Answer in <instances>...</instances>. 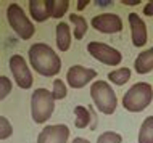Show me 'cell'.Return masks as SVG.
I'll return each mask as SVG.
<instances>
[{"instance_id": "cell-1", "label": "cell", "mask_w": 153, "mask_h": 143, "mask_svg": "<svg viewBox=\"0 0 153 143\" xmlns=\"http://www.w3.org/2000/svg\"><path fill=\"white\" fill-rule=\"evenodd\" d=\"M29 63L34 68L36 72H39L40 76L52 77L56 76L61 69V60L60 55H56L55 50L47 45V43L37 42L34 45L29 47Z\"/></svg>"}, {"instance_id": "cell-2", "label": "cell", "mask_w": 153, "mask_h": 143, "mask_svg": "<svg viewBox=\"0 0 153 143\" xmlns=\"http://www.w3.org/2000/svg\"><path fill=\"white\" fill-rule=\"evenodd\" d=\"M153 100V88L148 82H137L124 93L123 106L129 113H140L150 106Z\"/></svg>"}, {"instance_id": "cell-3", "label": "cell", "mask_w": 153, "mask_h": 143, "mask_svg": "<svg viewBox=\"0 0 153 143\" xmlns=\"http://www.w3.org/2000/svg\"><path fill=\"white\" fill-rule=\"evenodd\" d=\"M55 109L53 93L47 88H36L31 95V116L36 124H44L50 119Z\"/></svg>"}, {"instance_id": "cell-4", "label": "cell", "mask_w": 153, "mask_h": 143, "mask_svg": "<svg viewBox=\"0 0 153 143\" xmlns=\"http://www.w3.org/2000/svg\"><path fill=\"white\" fill-rule=\"evenodd\" d=\"M90 97H92L95 108L103 114H113L118 106L116 93L105 80H95L90 85Z\"/></svg>"}, {"instance_id": "cell-5", "label": "cell", "mask_w": 153, "mask_h": 143, "mask_svg": "<svg viewBox=\"0 0 153 143\" xmlns=\"http://www.w3.org/2000/svg\"><path fill=\"white\" fill-rule=\"evenodd\" d=\"M7 19H8V24L10 27L16 32L19 39L23 40H29L36 32V27L34 24L29 21V18L26 16L24 10L18 3H10L7 8Z\"/></svg>"}, {"instance_id": "cell-6", "label": "cell", "mask_w": 153, "mask_h": 143, "mask_svg": "<svg viewBox=\"0 0 153 143\" xmlns=\"http://www.w3.org/2000/svg\"><path fill=\"white\" fill-rule=\"evenodd\" d=\"M8 64H10V71L13 74L16 85L19 88H23V90L31 88L32 87V74H31V69L27 68L26 60L21 55H11Z\"/></svg>"}, {"instance_id": "cell-7", "label": "cell", "mask_w": 153, "mask_h": 143, "mask_svg": "<svg viewBox=\"0 0 153 143\" xmlns=\"http://www.w3.org/2000/svg\"><path fill=\"white\" fill-rule=\"evenodd\" d=\"M87 50L95 60H98L103 64H108V66H118L123 61L121 52L116 50V48H113V47H110V45H106V43L89 42Z\"/></svg>"}, {"instance_id": "cell-8", "label": "cell", "mask_w": 153, "mask_h": 143, "mask_svg": "<svg viewBox=\"0 0 153 143\" xmlns=\"http://www.w3.org/2000/svg\"><path fill=\"white\" fill-rule=\"evenodd\" d=\"M97 77V71L92 68H84L81 64H74L66 72V80H68L71 88H82L85 87L90 80Z\"/></svg>"}, {"instance_id": "cell-9", "label": "cell", "mask_w": 153, "mask_h": 143, "mask_svg": "<svg viewBox=\"0 0 153 143\" xmlns=\"http://www.w3.org/2000/svg\"><path fill=\"white\" fill-rule=\"evenodd\" d=\"M92 26L94 29L103 34H118L123 29V21L118 15L114 13H103L92 18Z\"/></svg>"}, {"instance_id": "cell-10", "label": "cell", "mask_w": 153, "mask_h": 143, "mask_svg": "<svg viewBox=\"0 0 153 143\" xmlns=\"http://www.w3.org/2000/svg\"><path fill=\"white\" fill-rule=\"evenodd\" d=\"M69 129L65 124L47 125L37 137V143H68Z\"/></svg>"}, {"instance_id": "cell-11", "label": "cell", "mask_w": 153, "mask_h": 143, "mask_svg": "<svg viewBox=\"0 0 153 143\" xmlns=\"http://www.w3.org/2000/svg\"><path fill=\"white\" fill-rule=\"evenodd\" d=\"M129 24H131V35H132V43L135 47H143L147 43V24L137 13L129 15Z\"/></svg>"}, {"instance_id": "cell-12", "label": "cell", "mask_w": 153, "mask_h": 143, "mask_svg": "<svg viewBox=\"0 0 153 143\" xmlns=\"http://www.w3.org/2000/svg\"><path fill=\"white\" fill-rule=\"evenodd\" d=\"M29 11L32 19L37 23H42L45 19L52 18L50 8H48V0H31L29 2Z\"/></svg>"}, {"instance_id": "cell-13", "label": "cell", "mask_w": 153, "mask_h": 143, "mask_svg": "<svg viewBox=\"0 0 153 143\" xmlns=\"http://www.w3.org/2000/svg\"><path fill=\"white\" fill-rule=\"evenodd\" d=\"M134 68L139 74H147L153 71V47L142 52L134 61Z\"/></svg>"}, {"instance_id": "cell-14", "label": "cell", "mask_w": 153, "mask_h": 143, "mask_svg": "<svg viewBox=\"0 0 153 143\" xmlns=\"http://www.w3.org/2000/svg\"><path fill=\"white\" fill-rule=\"evenodd\" d=\"M56 47L60 52H66L71 45V31L66 23H58L56 24Z\"/></svg>"}, {"instance_id": "cell-15", "label": "cell", "mask_w": 153, "mask_h": 143, "mask_svg": "<svg viewBox=\"0 0 153 143\" xmlns=\"http://www.w3.org/2000/svg\"><path fill=\"white\" fill-rule=\"evenodd\" d=\"M69 21L73 23V29H74V37L77 40H81L87 34V29H89V24L85 21V18H82L81 15H76V13H71L69 15Z\"/></svg>"}, {"instance_id": "cell-16", "label": "cell", "mask_w": 153, "mask_h": 143, "mask_svg": "<svg viewBox=\"0 0 153 143\" xmlns=\"http://www.w3.org/2000/svg\"><path fill=\"white\" fill-rule=\"evenodd\" d=\"M74 116H76V121H74V125H76L77 129H85L89 125L90 119H94L92 113H90V109H87L85 106H76L74 108Z\"/></svg>"}, {"instance_id": "cell-17", "label": "cell", "mask_w": 153, "mask_h": 143, "mask_svg": "<svg viewBox=\"0 0 153 143\" xmlns=\"http://www.w3.org/2000/svg\"><path fill=\"white\" fill-rule=\"evenodd\" d=\"M139 143H153V116L143 119L139 130Z\"/></svg>"}, {"instance_id": "cell-18", "label": "cell", "mask_w": 153, "mask_h": 143, "mask_svg": "<svg viewBox=\"0 0 153 143\" xmlns=\"http://www.w3.org/2000/svg\"><path fill=\"white\" fill-rule=\"evenodd\" d=\"M48 8H50V16L52 18L60 19L61 16H65V13L69 8V2L68 0H48Z\"/></svg>"}, {"instance_id": "cell-19", "label": "cell", "mask_w": 153, "mask_h": 143, "mask_svg": "<svg viewBox=\"0 0 153 143\" xmlns=\"http://www.w3.org/2000/svg\"><path fill=\"white\" fill-rule=\"evenodd\" d=\"M108 79L114 85H124L131 79V69L129 68H119L116 71H111V72H108Z\"/></svg>"}, {"instance_id": "cell-20", "label": "cell", "mask_w": 153, "mask_h": 143, "mask_svg": "<svg viewBox=\"0 0 153 143\" xmlns=\"http://www.w3.org/2000/svg\"><path fill=\"white\" fill-rule=\"evenodd\" d=\"M121 142H123V137L116 132H111V130L103 132L97 138V143H121Z\"/></svg>"}, {"instance_id": "cell-21", "label": "cell", "mask_w": 153, "mask_h": 143, "mask_svg": "<svg viewBox=\"0 0 153 143\" xmlns=\"http://www.w3.org/2000/svg\"><path fill=\"white\" fill-rule=\"evenodd\" d=\"M52 93H53V98L55 100H63V98L66 97V85H65V82L61 79H55L53 80V90H52Z\"/></svg>"}, {"instance_id": "cell-22", "label": "cell", "mask_w": 153, "mask_h": 143, "mask_svg": "<svg viewBox=\"0 0 153 143\" xmlns=\"http://www.w3.org/2000/svg\"><path fill=\"white\" fill-rule=\"evenodd\" d=\"M11 133H13L11 124L8 122V119L5 116H0V138H2V140H7L8 137H11Z\"/></svg>"}, {"instance_id": "cell-23", "label": "cell", "mask_w": 153, "mask_h": 143, "mask_svg": "<svg viewBox=\"0 0 153 143\" xmlns=\"http://www.w3.org/2000/svg\"><path fill=\"white\" fill-rule=\"evenodd\" d=\"M11 92V82L7 76H0V98L5 100L7 95Z\"/></svg>"}, {"instance_id": "cell-24", "label": "cell", "mask_w": 153, "mask_h": 143, "mask_svg": "<svg viewBox=\"0 0 153 143\" xmlns=\"http://www.w3.org/2000/svg\"><path fill=\"white\" fill-rule=\"evenodd\" d=\"M143 13L147 16H153V0L152 2H148L145 7H143Z\"/></svg>"}, {"instance_id": "cell-25", "label": "cell", "mask_w": 153, "mask_h": 143, "mask_svg": "<svg viewBox=\"0 0 153 143\" xmlns=\"http://www.w3.org/2000/svg\"><path fill=\"white\" fill-rule=\"evenodd\" d=\"M121 3H124L127 7H134V5H139L140 0H121Z\"/></svg>"}, {"instance_id": "cell-26", "label": "cell", "mask_w": 153, "mask_h": 143, "mask_svg": "<svg viewBox=\"0 0 153 143\" xmlns=\"http://www.w3.org/2000/svg\"><path fill=\"white\" fill-rule=\"evenodd\" d=\"M95 3H97L98 7H108V5H111L113 2H111V0H97Z\"/></svg>"}, {"instance_id": "cell-27", "label": "cell", "mask_w": 153, "mask_h": 143, "mask_svg": "<svg viewBox=\"0 0 153 143\" xmlns=\"http://www.w3.org/2000/svg\"><path fill=\"white\" fill-rule=\"evenodd\" d=\"M87 3H89V0H79V2H77V10H84L85 7H87Z\"/></svg>"}, {"instance_id": "cell-28", "label": "cell", "mask_w": 153, "mask_h": 143, "mask_svg": "<svg viewBox=\"0 0 153 143\" xmlns=\"http://www.w3.org/2000/svg\"><path fill=\"white\" fill-rule=\"evenodd\" d=\"M73 143H89V140H85V138H81V137H76L73 140Z\"/></svg>"}]
</instances>
